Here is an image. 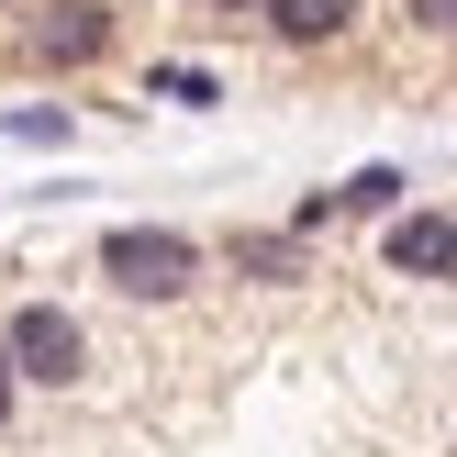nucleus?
I'll return each instance as SVG.
<instances>
[{"instance_id": "f257e3e1", "label": "nucleus", "mask_w": 457, "mask_h": 457, "mask_svg": "<svg viewBox=\"0 0 457 457\" xmlns=\"http://www.w3.org/2000/svg\"><path fill=\"white\" fill-rule=\"evenodd\" d=\"M101 279L123 302H179V290H201V235H179V223H112Z\"/></svg>"}, {"instance_id": "f03ea898", "label": "nucleus", "mask_w": 457, "mask_h": 457, "mask_svg": "<svg viewBox=\"0 0 457 457\" xmlns=\"http://www.w3.org/2000/svg\"><path fill=\"white\" fill-rule=\"evenodd\" d=\"M0 357H12L22 391H79V379H89V335H79L67 302H22L12 324H0Z\"/></svg>"}, {"instance_id": "7ed1b4c3", "label": "nucleus", "mask_w": 457, "mask_h": 457, "mask_svg": "<svg viewBox=\"0 0 457 457\" xmlns=\"http://www.w3.org/2000/svg\"><path fill=\"white\" fill-rule=\"evenodd\" d=\"M112 34H123L112 0H45V12H22V56L34 67H101Z\"/></svg>"}, {"instance_id": "20e7f679", "label": "nucleus", "mask_w": 457, "mask_h": 457, "mask_svg": "<svg viewBox=\"0 0 457 457\" xmlns=\"http://www.w3.org/2000/svg\"><path fill=\"white\" fill-rule=\"evenodd\" d=\"M379 268L391 279H457V223L446 212H391L379 223Z\"/></svg>"}, {"instance_id": "39448f33", "label": "nucleus", "mask_w": 457, "mask_h": 457, "mask_svg": "<svg viewBox=\"0 0 457 457\" xmlns=\"http://www.w3.org/2000/svg\"><path fill=\"white\" fill-rule=\"evenodd\" d=\"M268 45H290V56H324V45L357 34V0H268Z\"/></svg>"}, {"instance_id": "423d86ee", "label": "nucleus", "mask_w": 457, "mask_h": 457, "mask_svg": "<svg viewBox=\"0 0 457 457\" xmlns=\"http://www.w3.org/2000/svg\"><path fill=\"white\" fill-rule=\"evenodd\" d=\"M223 268H235V279H257V290H290V279H312V245L279 223V235H235V245H223Z\"/></svg>"}, {"instance_id": "0eeeda50", "label": "nucleus", "mask_w": 457, "mask_h": 457, "mask_svg": "<svg viewBox=\"0 0 457 457\" xmlns=\"http://www.w3.org/2000/svg\"><path fill=\"white\" fill-rule=\"evenodd\" d=\"M402 190H413L402 168H357L346 190H335V212H357V223H391V212H402Z\"/></svg>"}, {"instance_id": "6e6552de", "label": "nucleus", "mask_w": 457, "mask_h": 457, "mask_svg": "<svg viewBox=\"0 0 457 457\" xmlns=\"http://www.w3.org/2000/svg\"><path fill=\"white\" fill-rule=\"evenodd\" d=\"M145 89H156V101H179V112H212V101H223L212 67H179V56H168V67H145Z\"/></svg>"}, {"instance_id": "1a4fd4ad", "label": "nucleus", "mask_w": 457, "mask_h": 457, "mask_svg": "<svg viewBox=\"0 0 457 457\" xmlns=\"http://www.w3.org/2000/svg\"><path fill=\"white\" fill-rule=\"evenodd\" d=\"M12 145H67V112L56 101H22L12 112Z\"/></svg>"}, {"instance_id": "9d476101", "label": "nucleus", "mask_w": 457, "mask_h": 457, "mask_svg": "<svg viewBox=\"0 0 457 457\" xmlns=\"http://www.w3.org/2000/svg\"><path fill=\"white\" fill-rule=\"evenodd\" d=\"M402 22L413 34H457V0H402Z\"/></svg>"}, {"instance_id": "9b49d317", "label": "nucleus", "mask_w": 457, "mask_h": 457, "mask_svg": "<svg viewBox=\"0 0 457 457\" xmlns=\"http://www.w3.org/2000/svg\"><path fill=\"white\" fill-rule=\"evenodd\" d=\"M190 12H201V22H257L268 0H190Z\"/></svg>"}, {"instance_id": "f8f14e48", "label": "nucleus", "mask_w": 457, "mask_h": 457, "mask_svg": "<svg viewBox=\"0 0 457 457\" xmlns=\"http://www.w3.org/2000/svg\"><path fill=\"white\" fill-rule=\"evenodd\" d=\"M12 402H22V379H12V357H0V424H12Z\"/></svg>"}]
</instances>
